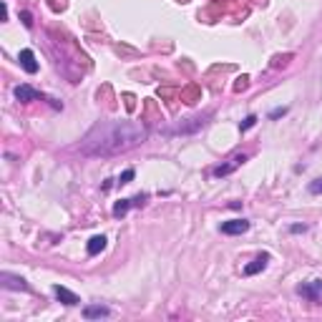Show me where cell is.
I'll return each instance as SVG.
<instances>
[{"mask_svg":"<svg viewBox=\"0 0 322 322\" xmlns=\"http://www.w3.org/2000/svg\"><path fill=\"white\" fill-rule=\"evenodd\" d=\"M83 320H103V317H111V307H106V305H86L83 307Z\"/></svg>","mask_w":322,"mask_h":322,"instance_id":"52a82bcc","label":"cell"},{"mask_svg":"<svg viewBox=\"0 0 322 322\" xmlns=\"http://www.w3.org/2000/svg\"><path fill=\"white\" fill-rule=\"evenodd\" d=\"M254 123H257V116H254V113H249V116H247V118H244V121L239 123V128H242V131H249V128H252Z\"/></svg>","mask_w":322,"mask_h":322,"instance_id":"5bb4252c","label":"cell"},{"mask_svg":"<svg viewBox=\"0 0 322 322\" xmlns=\"http://www.w3.org/2000/svg\"><path fill=\"white\" fill-rule=\"evenodd\" d=\"M0 285H3V290H23V292H30V285L23 277L10 275V272H3L0 275Z\"/></svg>","mask_w":322,"mask_h":322,"instance_id":"5b68a950","label":"cell"},{"mask_svg":"<svg viewBox=\"0 0 322 322\" xmlns=\"http://www.w3.org/2000/svg\"><path fill=\"white\" fill-rule=\"evenodd\" d=\"M267 262H270V254H260L257 260H252V265H247V267H244V275H247V277H252V275L262 272V270L267 267Z\"/></svg>","mask_w":322,"mask_h":322,"instance_id":"7c38bea8","label":"cell"},{"mask_svg":"<svg viewBox=\"0 0 322 322\" xmlns=\"http://www.w3.org/2000/svg\"><path fill=\"white\" fill-rule=\"evenodd\" d=\"M307 189H310V194L320 197V194H322V176H320V179H315V181H310V186H307Z\"/></svg>","mask_w":322,"mask_h":322,"instance_id":"2e32d148","label":"cell"},{"mask_svg":"<svg viewBox=\"0 0 322 322\" xmlns=\"http://www.w3.org/2000/svg\"><path fill=\"white\" fill-rule=\"evenodd\" d=\"M134 176H136V171H134V169H126V171H123V174L118 176V184L123 186V184H128V181H134Z\"/></svg>","mask_w":322,"mask_h":322,"instance_id":"9a60e30c","label":"cell"},{"mask_svg":"<svg viewBox=\"0 0 322 322\" xmlns=\"http://www.w3.org/2000/svg\"><path fill=\"white\" fill-rule=\"evenodd\" d=\"M212 113H207V116H197V118H186V121H181L176 128H169V131H164L166 136H176V134H194V131H199L204 123H207V118H209Z\"/></svg>","mask_w":322,"mask_h":322,"instance_id":"7a4b0ae2","label":"cell"},{"mask_svg":"<svg viewBox=\"0 0 322 322\" xmlns=\"http://www.w3.org/2000/svg\"><path fill=\"white\" fill-rule=\"evenodd\" d=\"M20 18H23V25H25V28H30V25H33V20H30V13H28V10H23V13H20Z\"/></svg>","mask_w":322,"mask_h":322,"instance_id":"e0dca14e","label":"cell"},{"mask_svg":"<svg viewBox=\"0 0 322 322\" xmlns=\"http://www.w3.org/2000/svg\"><path fill=\"white\" fill-rule=\"evenodd\" d=\"M244 161H247V156H237V159H234L232 164H224V166H217V169H214L212 174H214V176H227V174H232V171H234V169H237L239 164H244Z\"/></svg>","mask_w":322,"mask_h":322,"instance_id":"4fadbf2b","label":"cell"},{"mask_svg":"<svg viewBox=\"0 0 322 322\" xmlns=\"http://www.w3.org/2000/svg\"><path fill=\"white\" fill-rule=\"evenodd\" d=\"M249 222L247 219H229V222H222V227H219V232L222 234H229V237H237V234H244V232H249Z\"/></svg>","mask_w":322,"mask_h":322,"instance_id":"3957f363","label":"cell"},{"mask_svg":"<svg viewBox=\"0 0 322 322\" xmlns=\"http://www.w3.org/2000/svg\"><path fill=\"white\" fill-rule=\"evenodd\" d=\"M287 113V108L282 106V108H275V111H270V118H280V116H285Z\"/></svg>","mask_w":322,"mask_h":322,"instance_id":"ac0fdd59","label":"cell"},{"mask_svg":"<svg viewBox=\"0 0 322 322\" xmlns=\"http://www.w3.org/2000/svg\"><path fill=\"white\" fill-rule=\"evenodd\" d=\"M149 199V194H139V197H134V199H121V202H116L113 204V217H123L131 207H139V204H144Z\"/></svg>","mask_w":322,"mask_h":322,"instance_id":"8992f818","label":"cell"},{"mask_svg":"<svg viewBox=\"0 0 322 322\" xmlns=\"http://www.w3.org/2000/svg\"><path fill=\"white\" fill-rule=\"evenodd\" d=\"M106 244H108V239H106L103 234H96V237H91V239H88V244H86V252H88V257H96V254H101V252L106 249Z\"/></svg>","mask_w":322,"mask_h":322,"instance_id":"8fae6325","label":"cell"},{"mask_svg":"<svg viewBox=\"0 0 322 322\" xmlns=\"http://www.w3.org/2000/svg\"><path fill=\"white\" fill-rule=\"evenodd\" d=\"M146 139H149V131L141 121L111 118V121H98L81 139L78 151L88 159H111L141 146Z\"/></svg>","mask_w":322,"mask_h":322,"instance_id":"6da1fadb","label":"cell"},{"mask_svg":"<svg viewBox=\"0 0 322 322\" xmlns=\"http://www.w3.org/2000/svg\"><path fill=\"white\" fill-rule=\"evenodd\" d=\"M18 60H20V66H23L25 73H38V60H35V53L30 48H23L20 55H18Z\"/></svg>","mask_w":322,"mask_h":322,"instance_id":"9c48e42d","label":"cell"},{"mask_svg":"<svg viewBox=\"0 0 322 322\" xmlns=\"http://www.w3.org/2000/svg\"><path fill=\"white\" fill-rule=\"evenodd\" d=\"M15 98L18 101H23V103H28V101H45V96L40 93V91H35V88H30V86H15Z\"/></svg>","mask_w":322,"mask_h":322,"instance_id":"ba28073f","label":"cell"},{"mask_svg":"<svg viewBox=\"0 0 322 322\" xmlns=\"http://www.w3.org/2000/svg\"><path fill=\"white\" fill-rule=\"evenodd\" d=\"M290 232H292V234H300V232H307V227H305V224H292Z\"/></svg>","mask_w":322,"mask_h":322,"instance_id":"d6986e66","label":"cell"},{"mask_svg":"<svg viewBox=\"0 0 322 322\" xmlns=\"http://www.w3.org/2000/svg\"><path fill=\"white\" fill-rule=\"evenodd\" d=\"M297 295L305 297V300H310V302H317L322 297V280H312L307 285H300L297 287Z\"/></svg>","mask_w":322,"mask_h":322,"instance_id":"277c9868","label":"cell"},{"mask_svg":"<svg viewBox=\"0 0 322 322\" xmlns=\"http://www.w3.org/2000/svg\"><path fill=\"white\" fill-rule=\"evenodd\" d=\"M53 295L58 297V302H63V305H68V307H73V305L81 302L76 292H71L68 287H60V285H53Z\"/></svg>","mask_w":322,"mask_h":322,"instance_id":"30bf717a","label":"cell"}]
</instances>
